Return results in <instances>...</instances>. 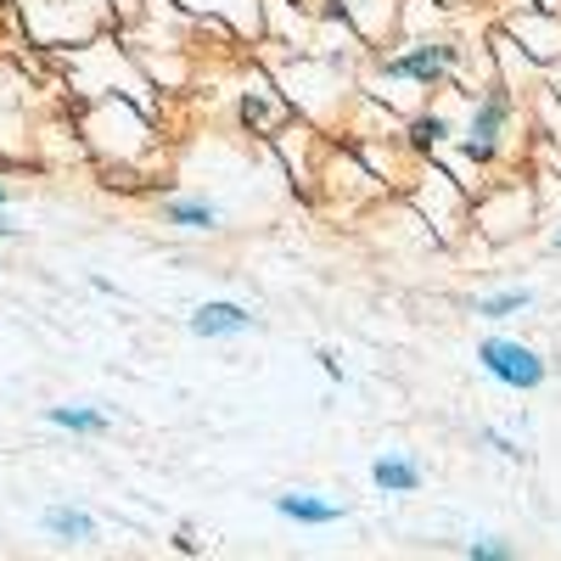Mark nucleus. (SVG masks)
I'll return each mask as SVG.
<instances>
[{
	"mask_svg": "<svg viewBox=\"0 0 561 561\" xmlns=\"http://www.w3.org/2000/svg\"><path fill=\"white\" fill-rule=\"evenodd\" d=\"M511 118H517V96H511V84H505V79H489V90L478 96L466 129L455 135V152H460L466 163H478V169H494L500 152H505Z\"/></svg>",
	"mask_w": 561,
	"mask_h": 561,
	"instance_id": "obj_1",
	"label": "nucleus"
},
{
	"mask_svg": "<svg viewBox=\"0 0 561 561\" xmlns=\"http://www.w3.org/2000/svg\"><path fill=\"white\" fill-rule=\"evenodd\" d=\"M460 62H466V45L455 34H415L393 57H382V79H399V84H415V90H438V84L455 79Z\"/></svg>",
	"mask_w": 561,
	"mask_h": 561,
	"instance_id": "obj_2",
	"label": "nucleus"
},
{
	"mask_svg": "<svg viewBox=\"0 0 561 561\" xmlns=\"http://www.w3.org/2000/svg\"><path fill=\"white\" fill-rule=\"evenodd\" d=\"M478 370H483L489 382L511 388V393H539V388L550 382V359H545L534 343L505 337V332H494V337L478 343Z\"/></svg>",
	"mask_w": 561,
	"mask_h": 561,
	"instance_id": "obj_3",
	"label": "nucleus"
},
{
	"mask_svg": "<svg viewBox=\"0 0 561 561\" xmlns=\"http://www.w3.org/2000/svg\"><path fill=\"white\" fill-rule=\"evenodd\" d=\"M253 325H259V314H253L248 304H237V298H208V304H197L192 314H185V332H192V337H203V343L248 337Z\"/></svg>",
	"mask_w": 561,
	"mask_h": 561,
	"instance_id": "obj_4",
	"label": "nucleus"
},
{
	"mask_svg": "<svg viewBox=\"0 0 561 561\" xmlns=\"http://www.w3.org/2000/svg\"><path fill=\"white\" fill-rule=\"evenodd\" d=\"M158 219L185 230V237H214V230H225V208L214 197H197V192H169L158 203Z\"/></svg>",
	"mask_w": 561,
	"mask_h": 561,
	"instance_id": "obj_5",
	"label": "nucleus"
},
{
	"mask_svg": "<svg viewBox=\"0 0 561 561\" xmlns=\"http://www.w3.org/2000/svg\"><path fill=\"white\" fill-rule=\"evenodd\" d=\"M270 511L280 523H293V528H337L348 511L337 505V500H320V494H309V489H287V494H275L270 500Z\"/></svg>",
	"mask_w": 561,
	"mask_h": 561,
	"instance_id": "obj_6",
	"label": "nucleus"
},
{
	"mask_svg": "<svg viewBox=\"0 0 561 561\" xmlns=\"http://www.w3.org/2000/svg\"><path fill=\"white\" fill-rule=\"evenodd\" d=\"M421 483H427V466L404 449H388V455L370 460V489L377 494H415Z\"/></svg>",
	"mask_w": 561,
	"mask_h": 561,
	"instance_id": "obj_7",
	"label": "nucleus"
},
{
	"mask_svg": "<svg viewBox=\"0 0 561 561\" xmlns=\"http://www.w3.org/2000/svg\"><path fill=\"white\" fill-rule=\"evenodd\" d=\"M45 427L73 433V438H107L113 433V415L96 404H45Z\"/></svg>",
	"mask_w": 561,
	"mask_h": 561,
	"instance_id": "obj_8",
	"label": "nucleus"
},
{
	"mask_svg": "<svg viewBox=\"0 0 561 561\" xmlns=\"http://www.w3.org/2000/svg\"><path fill=\"white\" fill-rule=\"evenodd\" d=\"M237 118H242L253 135H275L280 124H287V102H275V90H270V84H259V90L248 84V90H242V102H237Z\"/></svg>",
	"mask_w": 561,
	"mask_h": 561,
	"instance_id": "obj_9",
	"label": "nucleus"
},
{
	"mask_svg": "<svg viewBox=\"0 0 561 561\" xmlns=\"http://www.w3.org/2000/svg\"><path fill=\"white\" fill-rule=\"evenodd\" d=\"M39 528L51 534L57 545H90L96 539V517H90V511H79V505H51L39 517Z\"/></svg>",
	"mask_w": 561,
	"mask_h": 561,
	"instance_id": "obj_10",
	"label": "nucleus"
},
{
	"mask_svg": "<svg viewBox=\"0 0 561 561\" xmlns=\"http://www.w3.org/2000/svg\"><path fill=\"white\" fill-rule=\"evenodd\" d=\"M534 309V293L528 287H500V293H483V298H472V314L478 320H517V314H528Z\"/></svg>",
	"mask_w": 561,
	"mask_h": 561,
	"instance_id": "obj_11",
	"label": "nucleus"
},
{
	"mask_svg": "<svg viewBox=\"0 0 561 561\" xmlns=\"http://www.w3.org/2000/svg\"><path fill=\"white\" fill-rule=\"evenodd\" d=\"M404 135H410V147H415V152H444L449 140H455V124H449L444 113L427 107V113H415V118H410Z\"/></svg>",
	"mask_w": 561,
	"mask_h": 561,
	"instance_id": "obj_12",
	"label": "nucleus"
},
{
	"mask_svg": "<svg viewBox=\"0 0 561 561\" xmlns=\"http://www.w3.org/2000/svg\"><path fill=\"white\" fill-rule=\"evenodd\" d=\"M460 556L466 561H517V545H505L500 534H472L460 545Z\"/></svg>",
	"mask_w": 561,
	"mask_h": 561,
	"instance_id": "obj_13",
	"label": "nucleus"
},
{
	"mask_svg": "<svg viewBox=\"0 0 561 561\" xmlns=\"http://www.w3.org/2000/svg\"><path fill=\"white\" fill-rule=\"evenodd\" d=\"M478 438H483V449H494V455H500V460H511V466L528 460V449H523L517 438H511V433H500V427H483Z\"/></svg>",
	"mask_w": 561,
	"mask_h": 561,
	"instance_id": "obj_14",
	"label": "nucleus"
},
{
	"mask_svg": "<svg viewBox=\"0 0 561 561\" xmlns=\"http://www.w3.org/2000/svg\"><path fill=\"white\" fill-rule=\"evenodd\" d=\"M314 359H320V370H325L332 382H343V359H337V348H320Z\"/></svg>",
	"mask_w": 561,
	"mask_h": 561,
	"instance_id": "obj_15",
	"label": "nucleus"
},
{
	"mask_svg": "<svg viewBox=\"0 0 561 561\" xmlns=\"http://www.w3.org/2000/svg\"><path fill=\"white\" fill-rule=\"evenodd\" d=\"M18 230H23V225H18V219H12L7 208H0V242H12V237H18Z\"/></svg>",
	"mask_w": 561,
	"mask_h": 561,
	"instance_id": "obj_16",
	"label": "nucleus"
},
{
	"mask_svg": "<svg viewBox=\"0 0 561 561\" xmlns=\"http://www.w3.org/2000/svg\"><path fill=\"white\" fill-rule=\"evenodd\" d=\"M174 545H180L185 556H197V534H192V528H180V534H174Z\"/></svg>",
	"mask_w": 561,
	"mask_h": 561,
	"instance_id": "obj_17",
	"label": "nucleus"
},
{
	"mask_svg": "<svg viewBox=\"0 0 561 561\" xmlns=\"http://www.w3.org/2000/svg\"><path fill=\"white\" fill-rule=\"evenodd\" d=\"M550 248H556V253H561V225H556V230H550Z\"/></svg>",
	"mask_w": 561,
	"mask_h": 561,
	"instance_id": "obj_18",
	"label": "nucleus"
},
{
	"mask_svg": "<svg viewBox=\"0 0 561 561\" xmlns=\"http://www.w3.org/2000/svg\"><path fill=\"white\" fill-rule=\"evenodd\" d=\"M7 203H12V192H7V185H0V208H7Z\"/></svg>",
	"mask_w": 561,
	"mask_h": 561,
	"instance_id": "obj_19",
	"label": "nucleus"
},
{
	"mask_svg": "<svg viewBox=\"0 0 561 561\" xmlns=\"http://www.w3.org/2000/svg\"><path fill=\"white\" fill-rule=\"evenodd\" d=\"M534 7H545V12H556V0H534Z\"/></svg>",
	"mask_w": 561,
	"mask_h": 561,
	"instance_id": "obj_20",
	"label": "nucleus"
}]
</instances>
